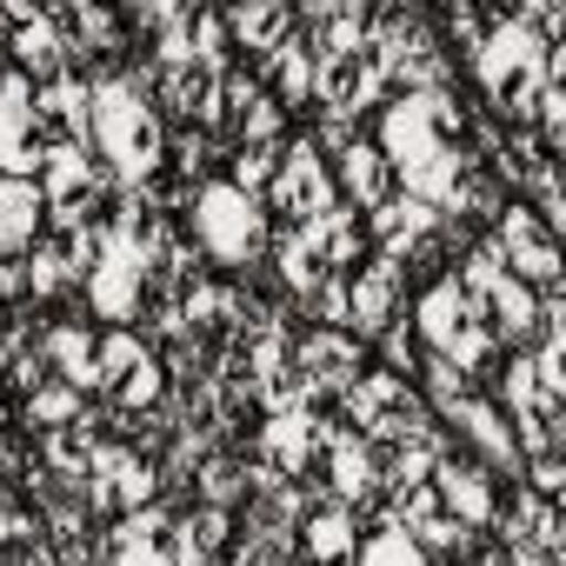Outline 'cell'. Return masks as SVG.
Returning a JSON list of instances; mask_svg holds the SVG:
<instances>
[{
	"mask_svg": "<svg viewBox=\"0 0 566 566\" xmlns=\"http://www.w3.org/2000/svg\"><path fill=\"white\" fill-rule=\"evenodd\" d=\"M21 280H28V307H54V301H74L81 294V266H74V247L61 233H41L28 253H21Z\"/></svg>",
	"mask_w": 566,
	"mask_h": 566,
	"instance_id": "obj_27",
	"label": "cell"
},
{
	"mask_svg": "<svg viewBox=\"0 0 566 566\" xmlns=\"http://www.w3.org/2000/svg\"><path fill=\"white\" fill-rule=\"evenodd\" d=\"M174 500H154V506H134L120 520L101 526V566H174L167 559V526H174Z\"/></svg>",
	"mask_w": 566,
	"mask_h": 566,
	"instance_id": "obj_18",
	"label": "cell"
},
{
	"mask_svg": "<svg viewBox=\"0 0 566 566\" xmlns=\"http://www.w3.org/2000/svg\"><path fill=\"white\" fill-rule=\"evenodd\" d=\"M41 233H48V200H41V187L0 174V253L21 260Z\"/></svg>",
	"mask_w": 566,
	"mask_h": 566,
	"instance_id": "obj_29",
	"label": "cell"
},
{
	"mask_svg": "<svg viewBox=\"0 0 566 566\" xmlns=\"http://www.w3.org/2000/svg\"><path fill=\"white\" fill-rule=\"evenodd\" d=\"M101 427H94V400H87V420H74V427H54V433H41L34 440V460L48 467V473H61V480H81L87 467H94V453H101Z\"/></svg>",
	"mask_w": 566,
	"mask_h": 566,
	"instance_id": "obj_30",
	"label": "cell"
},
{
	"mask_svg": "<svg viewBox=\"0 0 566 566\" xmlns=\"http://www.w3.org/2000/svg\"><path fill=\"white\" fill-rule=\"evenodd\" d=\"M374 347H380V367H387V374H400V380H413V374H420V340H413V327H407V321H394Z\"/></svg>",
	"mask_w": 566,
	"mask_h": 566,
	"instance_id": "obj_37",
	"label": "cell"
},
{
	"mask_svg": "<svg viewBox=\"0 0 566 566\" xmlns=\"http://www.w3.org/2000/svg\"><path fill=\"white\" fill-rule=\"evenodd\" d=\"M360 513L340 506V500H314L294 526V553L301 566H354V546H360Z\"/></svg>",
	"mask_w": 566,
	"mask_h": 566,
	"instance_id": "obj_22",
	"label": "cell"
},
{
	"mask_svg": "<svg viewBox=\"0 0 566 566\" xmlns=\"http://www.w3.org/2000/svg\"><path fill=\"white\" fill-rule=\"evenodd\" d=\"M380 160L394 167V187L427 200V207H447L453 180L473 167L467 154V107H460V87H433V94H394L380 114H374V134Z\"/></svg>",
	"mask_w": 566,
	"mask_h": 566,
	"instance_id": "obj_1",
	"label": "cell"
},
{
	"mask_svg": "<svg viewBox=\"0 0 566 566\" xmlns=\"http://www.w3.org/2000/svg\"><path fill=\"white\" fill-rule=\"evenodd\" d=\"M374 367V354H367V340H354L347 327H294V374L307 380V394H321V400H340L360 374Z\"/></svg>",
	"mask_w": 566,
	"mask_h": 566,
	"instance_id": "obj_11",
	"label": "cell"
},
{
	"mask_svg": "<svg viewBox=\"0 0 566 566\" xmlns=\"http://www.w3.org/2000/svg\"><path fill=\"white\" fill-rule=\"evenodd\" d=\"M260 207H266V220H273V227H314L321 213H334V207H340L334 174H327V160L307 147V134H294L287 147H280V160H273V180H266Z\"/></svg>",
	"mask_w": 566,
	"mask_h": 566,
	"instance_id": "obj_8",
	"label": "cell"
},
{
	"mask_svg": "<svg viewBox=\"0 0 566 566\" xmlns=\"http://www.w3.org/2000/svg\"><path fill=\"white\" fill-rule=\"evenodd\" d=\"M147 273H140V260L127 253V247H101V260L81 273V301H87V314L94 321H107V327H134L140 321V307H147Z\"/></svg>",
	"mask_w": 566,
	"mask_h": 566,
	"instance_id": "obj_14",
	"label": "cell"
},
{
	"mask_svg": "<svg viewBox=\"0 0 566 566\" xmlns=\"http://www.w3.org/2000/svg\"><path fill=\"white\" fill-rule=\"evenodd\" d=\"M0 54H8V67H14V74H28L34 87L61 81V74L74 67V54H67V41L54 34V21H48V14H41V21H28V28H14Z\"/></svg>",
	"mask_w": 566,
	"mask_h": 566,
	"instance_id": "obj_28",
	"label": "cell"
},
{
	"mask_svg": "<svg viewBox=\"0 0 566 566\" xmlns=\"http://www.w3.org/2000/svg\"><path fill=\"white\" fill-rule=\"evenodd\" d=\"M340 427L360 433L367 447H400V440L433 433L440 420L427 413V400H420L413 380H400V374H387V367H367V374L340 394Z\"/></svg>",
	"mask_w": 566,
	"mask_h": 566,
	"instance_id": "obj_5",
	"label": "cell"
},
{
	"mask_svg": "<svg viewBox=\"0 0 566 566\" xmlns=\"http://www.w3.org/2000/svg\"><path fill=\"white\" fill-rule=\"evenodd\" d=\"M380 107H387V54L374 41H360L347 54H314V114L367 127V114H380Z\"/></svg>",
	"mask_w": 566,
	"mask_h": 566,
	"instance_id": "obj_7",
	"label": "cell"
},
{
	"mask_svg": "<svg viewBox=\"0 0 566 566\" xmlns=\"http://www.w3.org/2000/svg\"><path fill=\"white\" fill-rule=\"evenodd\" d=\"M41 160H48V147L34 134V81L14 74V67H0V174L34 180Z\"/></svg>",
	"mask_w": 566,
	"mask_h": 566,
	"instance_id": "obj_16",
	"label": "cell"
},
{
	"mask_svg": "<svg viewBox=\"0 0 566 566\" xmlns=\"http://www.w3.org/2000/svg\"><path fill=\"white\" fill-rule=\"evenodd\" d=\"M520 486H526V493H539V500H559V493H566V467H559V453L526 460V467H520Z\"/></svg>",
	"mask_w": 566,
	"mask_h": 566,
	"instance_id": "obj_38",
	"label": "cell"
},
{
	"mask_svg": "<svg viewBox=\"0 0 566 566\" xmlns=\"http://www.w3.org/2000/svg\"><path fill=\"white\" fill-rule=\"evenodd\" d=\"M321 486H327V500H340V506H354V513H367L387 486H380V453L360 440V433H334L327 447H321Z\"/></svg>",
	"mask_w": 566,
	"mask_h": 566,
	"instance_id": "obj_17",
	"label": "cell"
},
{
	"mask_svg": "<svg viewBox=\"0 0 566 566\" xmlns=\"http://www.w3.org/2000/svg\"><path fill=\"white\" fill-rule=\"evenodd\" d=\"M360 220H367V247H374L380 260H394V266H400L407 253H420V247L440 233V220H447V213H440V207H427V200H413V193H387V200H380L374 213H360Z\"/></svg>",
	"mask_w": 566,
	"mask_h": 566,
	"instance_id": "obj_19",
	"label": "cell"
},
{
	"mask_svg": "<svg viewBox=\"0 0 566 566\" xmlns=\"http://www.w3.org/2000/svg\"><path fill=\"white\" fill-rule=\"evenodd\" d=\"M34 187H41V200H48V233H74V227L107 220V207H114V193H120L114 174H107L87 147H48Z\"/></svg>",
	"mask_w": 566,
	"mask_h": 566,
	"instance_id": "obj_6",
	"label": "cell"
},
{
	"mask_svg": "<svg viewBox=\"0 0 566 566\" xmlns=\"http://www.w3.org/2000/svg\"><path fill=\"white\" fill-rule=\"evenodd\" d=\"M180 233L200 247V260H207L213 273H247V266L266 260V233H273V220H266L260 200L233 193V187L213 174V180L193 187V207H187Z\"/></svg>",
	"mask_w": 566,
	"mask_h": 566,
	"instance_id": "obj_4",
	"label": "cell"
},
{
	"mask_svg": "<svg viewBox=\"0 0 566 566\" xmlns=\"http://www.w3.org/2000/svg\"><path fill=\"white\" fill-rule=\"evenodd\" d=\"M227 28V48L240 67H260L266 54H280L294 41V8H280V0H247V8H227L220 14Z\"/></svg>",
	"mask_w": 566,
	"mask_h": 566,
	"instance_id": "obj_23",
	"label": "cell"
},
{
	"mask_svg": "<svg viewBox=\"0 0 566 566\" xmlns=\"http://www.w3.org/2000/svg\"><path fill=\"white\" fill-rule=\"evenodd\" d=\"M301 321L307 327H347V273H327L321 287L301 301Z\"/></svg>",
	"mask_w": 566,
	"mask_h": 566,
	"instance_id": "obj_36",
	"label": "cell"
},
{
	"mask_svg": "<svg viewBox=\"0 0 566 566\" xmlns=\"http://www.w3.org/2000/svg\"><path fill=\"white\" fill-rule=\"evenodd\" d=\"M486 240H493L500 266L520 280L526 294H559V273H566V260H559V233H553V227H539V220H533V207L506 200V207L493 213Z\"/></svg>",
	"mask_w": 566,
	"mask_h": 566,
	"instance_id": "obj_10",
	"label": "cell"
},
{
	"mask_svg": "<svg viewBox=\"0 0 566 566\" xmlns=\"http://www.w3.org/2000/svg\"><path fill=\"white\" fill-rule=\"evenodd\" d=\"M407 301H413V287H407V273L394 266V260H380V253H367L354 273H347V334L354 340H380L394 321H407Z\"/></svg>",
	"mask_w": 566,
	"mask_h": 566,
	"instance_id": "obj_12",
	"label": "cell"
},
{
	"mask_svg": "<svg viewBox=\"0 0 566 566\" xmlns=\"http://www.w3.org/2000/svg\"><path fill=\"white\" fill-rule=\"evenodd\" d=\"M74 420H87V394H74L67 380H41V387L14 407V427H21L28 440H41V433H54V427H74Z\"/></svg>",
	"mask_w": 566,
	"mask_h": 566,
	"instance_id": "obj_31",
	"label": "cell"
},
{
	"mask_svg": "<svg viewBox=\"0 0 566 566\" xmlns=\"http://www.w3.org/2000/svg\"><path fill=\"white\" fill-rule=\"evenodd\" d=\"M266 273H273V287L301 307V301L321 287L334 266L321 260V247H314V233H307V227H273V233H266Z\"/></svg>",
	"mask_w": 566,
	"mask_h": 566,
	"instance_id": "obj_24",
	"label": "cell"
},
{
	"mask_svg": "<svg viewBox=\"0 0 566 566\" xmlns=\"http://www.w3.org/2000/svg\"><path fill=\"white\" fill-rule=\"evenodd\" d=\"M94 321H81V314H67V321H41V360H48V374L54 380H67L74 394H87L94 400Z\"/></svg>",
	"mask_w": 566,
	"mask_h": 566,
	"instance_id": "obj_26",
	"label": "cell"
},
{
	"mask_svg": "<svg viewBox=\"0 0 566 566\" xmlns=\"http://www.w3.org/2000/svg\"><path fill=\"white\" fill-rule=\"evenodd\" d=\"M467 74H473V87H480V101H486V114H493L500 127H526V120H533V101L553 87V81H546V41H539L513 8L493 14V28H486V41L473 48Z\"/></svg>",
	"mask_w": 566,
	"mask_h": 566,
	"instance_id": "obj_3",
	"label": "cell"
},
{
	"mask_svg": "<svg viewBox=\"0 0 566 566\" xmlns=\"http://www.w3.org/2000/svg\"><path fill=\"white\" fill-rule=\"evenodd\" d=\"M154 500H160V467L147 453L120 447V440H101L94 467L81 473V513L94 526H107V520H120L134 506H154Z\"/></svg>",
	"mask_w": 566,
	"mask_h": 566,
	"instance_id": "obj_9",
	"label": "cell"
},
{
	"mask_svg": "<svg viewBox=\"0 0 566 566\" xmlns=\"http://www.w3.org/2000/svg\"><path fill=\"white\" fill-rule=\"evenodd\" d=\"M354 566H433L400 526H367L360 533V546H354Z\"/></svg>",
	"mask_w": 566,
	"mask_h": 566,
	"instance_id": "obj_35",
	"label": "cell"
},
{
	"mask_svg": "<svg viewBox=\"0 0 566 566\" xmlns=\"http://www.w3.org/2000/svg\"><path fill=\"white\" fill-rule=\"evenodd\" d=\"M240 460L266 467L273 480H307V473L321 467V420H314L307 407H294V413H266V420L253 427V440L240 447Z\"/></svg>",
	"mask_w": 566,
	"mask_h": 566,
	"instance_id": "obj_13",
	"label": "cell"
},
{
	"mask_svg": "<svg viewBox=\"0 0 566 566\" xmlns=\"http://www.w3.org/2000/svg\"><path fill=\"white\" fill-rule=\"evenodd\" d=\"M327 174H334L340 207H354V213H374L387 193H400V187H394V167L380 160V147H374L367 134H360L347 154H334V160H327Z\"/></svg>",
	"mask_w": 566,
	"mask_h": 566,
	"instance_id": "obj_25",
	"label": "cell"
},
{
	"mask_svg": "<svg viewBox=\"0 0 566 566\" xmlns=\"http://www.w3.org/2000/svg\"><path fill=\"white\" fill-rule=\"evenodd\" d=\"M220 160H227V147H220L207 127H174V134H167V174H174V180L200 187V180L220 174Z\"/></svg>",
	"mask_w": 566,
	"mask_h": 566,
	"instance_id": "obj_34",
	"label": "cell"
},
{
	"mask_svg": "<svg viewBox=\"0 0 566 566\" xmlns=\"http://www.w3.org/2000/svg\"><path fill=\"white\" fill-rule=\"evenodd\" d=\"M307 233H314V247H321V260H327L334 273H354V266L374 253V247H367V220H360L354 207H334V213H321Z\"/></svg>",
	"mask_w": 566,
	"mask_h": 566,
	"instance_id": "obj_32",
	"label": "cell"
},
{
	"mask_svg": "<svg viewBox=\"0 0 566 566\" xmlns=\"http://www.w3.org/2000/svg\"><path fill=\"white\" fill-rule=\"evenodd\" d=\"M433 493H440V506L467 526V533H493V520H500V493H506V480H493L473 453H447L440 467H433V480H427Z\"/></svg>",
	"mask_w": 566,
	"mask_h": 566,
	"instance_id": "obj_15",
	"label": "cell"
},
{
	"mask_svg": "<svg viewBox=\"0 0 566 566\" xmlns=\"http://www.w3.org/2000/svg\"><path fill=\"white\" fill-rule=\"evenodd\" d=\"M486 539H500V546H526V553L559 559V553H566L559 500H539V493H526V486L513 480V493H500V520H493V533H486Z\"/></svg>",
	"mask_w": 566,
	"mask_h": 566,
	"instance_id": "obj_20",
	"label": "cell"
},
{
	"mask_svg": "<svg viewBox=\"0 0 566 566\" xmlns=\"http://www.w3.org/2000/svg\"><path fill=\"white\" fill-rule=\"evenodd\" d=\"M147 354H154V347H147L134 327H101V334H94V400H107Z\"/></svg>",
	"mask_w": 566,
	"mask_h": 566,
	"instance_id": "obj_33",
	"label": "cell"
},
{
	"mask_svg": "<svg viewBox=\"0 0 566 566\" xmlns=\"http://www.w3.org/2000/svg\"><path fill=\"white\" fill-rule=\"evenodd\" d=\"M94 87V107H87V154L114 174V187H147L160 167H167V127L154 114V101L140 94V81L120 67V74H101L87 81Z\"/></svg>",
	"mask_w": 566,
	"mask_h": 566,
	"instance_id": "obj_2",
	"label": "cell"
},
{
	"mask_svg": "<svg viewBox=\"0 0 566 566\" xmlns=\"http://www.w3.org/2000/svg\"><path fill=\"white\" fill-rule=\"evenodd\" d=\"M87 107H94V87L81 67H67L61 81L34 87V134L41 147H87Z\"/></svg>",
	"mask_w": 566,
	"mask_h": 566,
	"instance_id": "obj_21",
	"label": "cell"
}]
</instances>
